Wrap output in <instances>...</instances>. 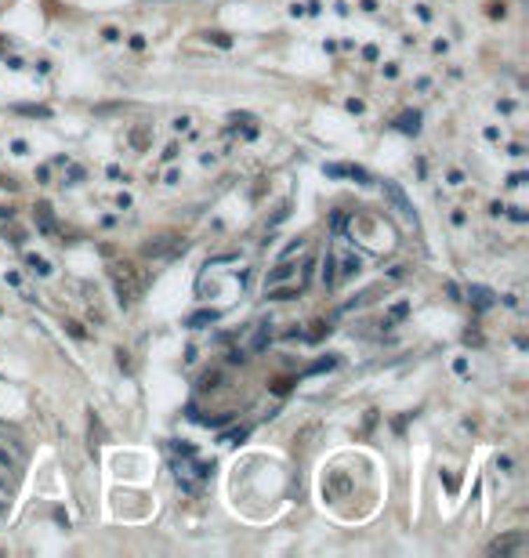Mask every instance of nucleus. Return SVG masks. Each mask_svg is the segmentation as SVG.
Returning <instances> with one entry per match:
<instances>
[{
	"label": "nucleus",
	"mask_w": 529,
	"mask_h": 558,
	"mask_svg": "<svg viewBox=\"0 0 529 558\" xmlns=\"http://www.w3.org/2000/svg\"><path fill=\"white\" fill-rule=\"evenodd\" d=\"M109 279H113V287L120 294V301H138L142 290L149 287V272H145L138 261H127V257H120V261L109 265Z\"/></svg>",
	"instance_id": "obj_1"
},
{
	"label": "nucleus",
	"mask_w": 529,
	"mask_h": 558,
	"mask_svg": "<svg viewBox=\"0 0 529 558\" xmlns=\"http://www.w3.org/2000/svg\"><path fill=\"white\" fill-rule=\"evenodd\" d=\"M522 544H525L522 533H507V536H497V540L486 547V554H490V558H507V554H515Z\"/></svg>",
	"instance_id": "obj_2"
},
{
	"label": "nucleus",
	"mask_w": 529,
	"mask_h": 558,
	"mask_svg": "<svg viewBox=\"0 0 529 558\" xmlns=\"http://www.w3.org/2000/svg\"><path fill=\"white\" fill-rule=\"evenodd\" d=\"M178 250H185V240H181V236H156L153 243H145V254H149V257L178 254Z\"/></svg>",
	"instance_id": "obj_3"
},
{
	"label": "nucleus",
	"mask_w": 529,
	"mask_h": 558,
	"mask_svg": "<svg viewBox=\"0 0 529 558\" xmlns=\"http://www.w3.org/2000/svg\"><path fill=\"white\" fill-rule=\"evenodd\" d=\"M385 196L395 203V210L403 214V218H410V222H417V214H413V207H410V200H406V192L399 189L395 182H385Z\"/></svg>",
	"instance_id": "obj_4"
},
{
	"label": "nucleus",
	"mask_w": 529,
	"mask_h": 558,
	"mask_svg": "<svg viewBox=\"0 0 529 558\" xmlns=\"http://www.w3.org/2000/svg\"><path fill=\"white\" fill-rule=\"evenodd\" d=\"M327 175L330 178H359V182H366V170L363 167H348V163H330Z\"/></svg>",
	"instance_id": "obj_5"
},
{
	"label": "nucleus",
	"mask_w": 529,
	"mask_h": 558,
	"mask_svg": "<svg viewBox=\"0 0 529 558\" xmlns=\"http://www.w3.org/2000/svg\"><path fill=\"white\" fill-rule=\"evenodd\" d=\"M290 275H294V261H290V257H283V261H280L276 268L268 272V279H265V287H276V283H283V279H290Z\"/></svg>",
	"instance_id": "obj_6"
},
{
	"label": "nucleus",
	"mask_w": 529,
	"mask_h": 558,
	"mask_svg": "<svg viewBox=\"0 0 529 558\" xmlns=\"http://www.w3.org/2000/svg\"><path fill=\"white\" fill-rule=\"evenodd\" d=\"M348 486H352V482H348L345 471H334L330 482H327V497H330V501H334V497H341V493H348Z\"/></svg>",
	"instance_id": "obj_7"
},
{
	"label": "nucleus",
	"mask_w": 529,
	"mask_h": 558,
	"mask_svg": "<svg viewBox=\"0 0 529 558\" xmlns=\"http://www.w3.org/2000/svg\"><path fill=\"white\" fill-rule=\"evenodd\" d=\"M36 225L44 229V232H51V236H58V225L51 218V207L48 203H36Z\"/></svg>",
	"instance_id": "obj_8"
},
{
	"label": "nucleus",
	"mask_w": 529,
	"mask_h": 558,
	"mask_svg": "<svg viewBox=\"0 0 529 558\" xmlns=\"http://www.w3.org/2000/svg\"><path fill=\"white\" fill-rule=\"evenodd\" d=\"M395 127H399L403 135H417V131H420V113H403Z\"/></svg>",
	"instance_id": "obj_9"
},
{
	"label": "nucleus",
	"mask_w": 529,
	"mask_h": 558,
	"mask_svg": "<svg viewBox=\"0 0 529 558\" xmlns=\"http://www.w3.org/2000/svg\"><path fill=\"white\" fill-rule=\"evenodd\" d=\"M196 475H200V479H210V464H196ZM178 482H181L188 493H200V486H196V482H188L185 471H178Z\"/></svg>",
	"instance_id": "obj_10"
},
{
	"label": "nucleus",
	"mask_w": 529,
	"mask_h": 558,
	"mask_svg": "<svg viewBox=\"0 0 529 558\" xmlns=\"http://www.w3.org/2000/svg\"><path fill=\"white\" fill-rule=\"evenodd\" d=\"M207 323H218V312L214 308H203V312H196V315H188V327H207Z\"/></svg>",
	"instance_id": "obj_11"
},
{
	"label": "nucleus",
	"mask_w": 529,
	"mask_h": 558,
	"mask_svg": "<svg viewBox=\"0 0 529 558\" xmlns=\"http://www.w3.org/2000/svg\"><path fill=\"white\" fill-rule=\"evenodd\" d=\"M468 297L475 301V308H490V305H493V294L486 290V287H472V294H468Z\"/></svg>",
	"instance_id": "obj_12"
},
{
	"label": "nucleus",
	"mask_w": 529,
	"mask_h": 558,
	"mask_svg": "<svg viewBox=\"0 0 529 558\" xmlns=\"http://www.w3.org/2000/svg\"><path fill=\"white\" fill-rule=\"evenodd\" d=\"M15 113H22V116H51L44 105H15Z\"/></svg>",
	"instance_id": "obj_13"
},
{
	"label": "nucleus",
	"mask_w": 529,
	"mask_h": 558,
	"mask_svg": "<svg viewBox=\"0 0 529 558\" xmlns=\"http://www.w3.org/2000/svg\"><path fill=\"white\" fill-rule=\"evenodd\" d=\"M323 334H330V323H323V319H315L312 330H308V341H323Z\"/></svg>",
	"instance_id": "obj_14"
},
{
	"label": "nucleus",
	"mask_w": 529,
	"mask_h": 558,
	"mask_svg": "<svg viewBox=\"0 0 529 558\" xmlns=\"http://www.w3.org/2000/svg\"><path fill=\"white\" fill-rule=\"evenodd\" d=\"M334 367H337V359H334V355H327V359H320V362H312L308 374H323V370H334Z\"/></svg>",
	"instance_id": "obj_15"
},
{
	"label": "nucleus",
	"mask_w": 529,
	"mask_h": 558,
	"mask_svg": "<svg viewBox=\"0 0 529 558\" xmlns=\"http://www.w3.org/2000/svg\"><path fill=\"white\" fill-rule=\"evenodd\" d=\"M290 384H294L290 377H280V381H272V392H276V395H287V392H290Z\"/></svg>",
	"instance_id": "obj_16"
},
{
	"label": "nucleus",
	"mask_w": 529,
	"mask_h": 558,
	"mask_svg": "<svg viewBox=\"0 0 529 558\" xmlns=\"http://www.w3.org/2000/svg\"><path fill=\"white\" fill-rule=\"evenodd\" d=\"M240 439H247V428H236V432H225V435H221V442H228V446L240 442Z\"/></svg>",
	"instance_id": "obj_17"
},
{
	"label": "nucleus",
	"mask_w": 529,
	"mask_h": 558,
	"mask_svg": "<svg viewBox=\"0 0 529 558\" xmlns=\"http://www.w3.org/2000/svg\"><path fill=\"white\" fill-rule=\"evenodd\" d=\"M352 272H359V257H345L341 261V275H352Z\"/></svg>",
	"instance_id": "obj_18"
},
{
	"label": "nucleus",
	"mask_w": 529,
	"mask_h": 558,
	"mask_svg": "<svg viewBox=\"0 0 529 558\" xmlns=\"http://www.w3.org/2000/svg\"><path fill=\"white\" fill-rule=\"evenodd\" d=\"M265 341H268V323H261V330L254 334V348H265Z\"/></svg>",
	"instance_id": "obj_19"
},
{
	"label": "nucleus",
	"mask_w": 529,
	"mask_h": 558,
	"mask_svg": "<svg viewBox=\"0 0 529 558\" xmlns=\"http://www.w3.org/2000/svg\"><path fill=\"white\" fill-rule=\"evenodd\" d=\"M323 283L327 287H334V257L327 254V268H323Z\"/></svg>",
	"instance_id": "obj_20"
},
{
	"label": "nucleus",
	"mask_w": 529,
	"mask_h": 558,
	"mask_svg": "<svg viewBox=\"0 0 529 558\" xmlns=\"http://www.w3.org/2000/svg\"><path fill=\"white\" fill-rule=\"evenodd\" d=\"M29 268H36L40 275H48V272H51V268H48V261H44V257H29Z\"/></svg>",
	"instance_id": "obj_21"
},
{
	"label": "nucleus",
	"mask_w": 529,
	"mask_h": 558,
	"mask_svg": "<svg viewBox=\"0 0 529 558\" xmlns=\"http://www.w3.org/2000/svg\"><path fill=\"white\" fill-rule=\"evenodd\" d=\"M207 40H214L218 48H232V40H228L225 33H207Z\"/></svg>",
	"instance_id": "obj_22"
},
{
	"label": "nucleus",
	"mask_w": 529,
	"mask_h": 558,
	"mask_svg": "<svg viewBox=\"0 0 529 558\" xmlns=\"http://www.w3.org/2000/svg\"><path fill=\"white\" fill-rule=\"evenodd\" d=\"M228 362H247V355H243L240 348H232V352H228Z\"/></svg>",
	"instance_id": "obj_23"
},
{
	"label": "nucleus",
	"mask_w": 529,
	"mask_h": 558,
	"mask_svg": "<svg viewBox=\"0 0 529 558\" xmlns=\"http://www.w3.org/2000/svg\"><path fill=\"white\" fill-rule=\"evenodd\" d=\"M66 327H69V334H73V337H88V334H83V327H80V323H66Z\"/></svg>",
	"instance_id": "obj_24"
},
{
	"label": "nucleus",
	"mask_w": 529,
	"mask_h": 558,
	"mask_svg": "<svg viewBox=\"0 0 529 558\" xmlns=\"http://www.w3.org/2000/svg\"><path fill=\"white\" fill-rule=\"evenodd\" d=\"M406 312H410V308H406V305H395V308H392V319H403V315H406Z\"/></svg>",
	"instance_id": "obj_25"
},
{
	"label": "nucleus",
	"mask_w": 529,
	"mask_h": 558,
	"mask_svg": "<svg viewBox=\"0 0 529 558\" xmlns=\"http://www.w3.org/2000/svg\"><path fill=\"white\" fill-rule=\"evenodd\" d=\"M0 55H8V36H0Z\"/></svg>",
	"instance_id": "obj_26"
}]
</instances>
